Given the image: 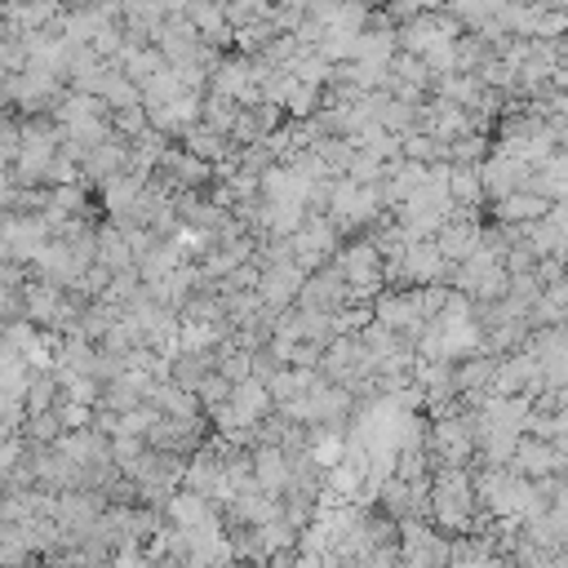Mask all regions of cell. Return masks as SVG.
<instances>
[{
  "mask_svg": "<svg viewBox=\"0 0 568 568\" xmlns=\"http://www.w3.org/2000/svg\"><path fill=\"white\" fill-rule=\"evenodd\" d=\"M559 31H568V9H546V13H537L532 40H555Z\"/></svg>",
  "mask_w": 568,
  "mask_h": 568,
  "instance_id": "cell-1",
  "label": "cell"
},
{
  "mask_svg": "<svg viewBox=\"0 0 568 568\" xmlns=\"http://www.w3.org/2000/svg\"><path fill=\"white\" fill-rule=\"evenodd\" d=\"M0 71H4V44H0Z\"/></svg>",
  "mask_w": 568,
  "mask_h": 568,
  "instance_id": "cell-2",
  "label": "cell"
},
{
  "mask_svg": "<svg viewBox=\"0 0 568 568\" xmlns=\"http://www.w3.org/2000/svg\"><path fill=\"white\" fill-rule=\"evenodd\" d=\"M0 4H4V0H0Z\"/></svg>",
  "mask_w": 568,
  "mask_h": 568,
  "instance_id": "cell-3",
  "label": "cell"
}]
</instances>
